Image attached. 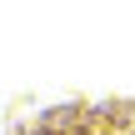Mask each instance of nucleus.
Wrapping results in <instances>:
<instances>
[{
	"mask_svg": "<svg viewBox=\"0 0 135 135\" xmlns=\"http://www.w3.org/2000/svg\"><path fill=\"white\" fill-rule=\"evenodd\" d=\"M15 135H135V100L105 95V100H65L30 120H20Z\"/></svg>",
	"mask_w": 135,
	"mask_h": 135,
	"instance_id": "f257e3e1",
	"label": "nucleus"
}]
</instances>
